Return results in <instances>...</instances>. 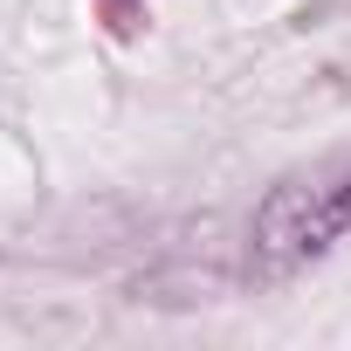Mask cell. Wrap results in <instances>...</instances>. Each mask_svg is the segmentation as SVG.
<instances>
[{"mask_svg":"<svg viewBox=\"0 0 351 351\" xmlns=\"http://www.w3.org/2000/svg\"><path fill=\"white\" fill-rule=\"evenodd\" d=\"M337 241H351V152L276 180V193L255 207V262L269 276H289Z\"/></svg>","mask_w":351,"mask_h":351,"instance_id":"6da1fadb","label":"cell"},{"mask_svg":"<svg viewBox=\"0 0 351 351\" xmlns=\"http://www.w3.org/2000/svg\"><path fill=\"white\" fill-rule=\"evenodd\" d=\"M104 8V28L117 35V42H131L138 28H145V0H97Z\"/></svg>","mask_w":351,"mask_h":351,"instance_id":"7a4b0ae2","label":"cell"}]
</instances>
